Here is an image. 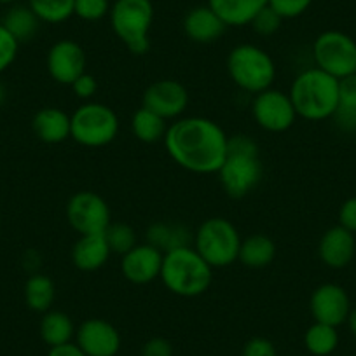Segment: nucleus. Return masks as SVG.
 <instances>
[{"instance_id":"72a5a7b5","label":"nucleus","mask_w":356,"mask_h":356,"mask_svg":"<svg viewBox=\"0 0 356 356\" xmlns=\"http://www.w3.org/2000/svg\"><path fill=\"white\" fill-rule=\"evenodd\" d=\"M314 0H267V6L275 9L283 19H293L302 16Z\"/></svg>"},{"instance_id":"393cba45","label":"nucleus","mask_w":356,"mask_h":356,"mask_svg":"<svg viewBox=\"0 0 356 356\" xmlns=\"http://www.w3.org/2000/svg\"><path fill=\"white\" fill-rule=\"evenodd\" d=\"M2 25L22 44L29 42L37 35L40 29V19L29 6H11L2 18Z\"/></svg>"},{"instance_id":"5701e85b","label":"nucleus","mask_w":356,"mask_h":356,"mask_svg":"<svg viewBox=\"0 0 356 356\" xmlns=\"http://www.w3.org/2000/svg\"><path fill=\"white\" fill-rule=\"evenodd\" d=\"M276 259V243L266 234H252L241 239L238 260L252 269H262L271 266Z\"/></svg>"},{"instance_id":"f257e3e1","label":"nucleus","mask_w":356,"mask_h":356,"mask_svg":"<svg viewBox=\"0 0 356 356\" xmlns=\"http://www.w3.org/2000/svg\"><path fill=\"white\" fill-rule=\"evenodd\" d=\"M227 140L218 122L201 115L180 118L168 126L164 147L171 159L196 175L218 173L227 154Z\"/></svg>"},{"instance_id":"6ab92c4d","label":"nucleus","mask_w":356,"mask_h":356,"mask_svg":"<svg viewBox=\"0 0 356 356\" xmlns=\"http://www.w3.org/2000/svg\"><path fill=\"white\" fill-rule=\"evenodd\" d=\"M112 255L104 232L102 234H82L72 246V264L79 271L93 273L102 269Z\"/></svg>"},{"instance_id":"c9c22d12","label":"nucleus","mask_w":356,"mask_h":356,"mask_svg":"<svg viewBox=\"0 0 356 356\" xmlns=\"http://www.w3.org/2000/svg\"><path fill=\"white\" fill-rule=\"evenodd\" d=\"M70 88L77 98H81V100H91L95 97V93L98 91V82L93 75L86 72L81 77L75 79Z\"/></svg>"},{"instance_id":"20e7f679","label":"nucleus","mask_w":356,"mask_h":356,"mask_svg":"<svg viewBox=\"0 0 356 356\" xmlns=\"http://www.w3.org/2000/svg\"><path fill=\"white\" fill-rule=\"evenodd\" d=\"M159 280L178 297H200L208 292L213 280V267L194 250L182 246L164 253Z\"/></svg>"},{"instance_id":"1a4fd4ad","label":"nucleus","mask_w":356,"mask_h":356,"mask_svg":"<svg viewBox=\"0 0 356 356\" xmlns=\"http://www.w3.org/2000/svg\"><path fill=\"white\" fill-rule=\"evenodd\" d=\"M314 67L335 79L356 74V40L341 30H327L313 42Z\"/></svg>"},{"instance_id":"f704fd0d","label":"nucleus","mask_w":356,"mask_h":356,"mask_svg":"<svg viewBox=\"0 0 356 356\" xmlns=\"http://www.w3.org/2000/svg\"><path fill=\"white\" fill-rule=\"evenodd\" d=\"M241 356H278V351L269 339L253 337L245 344Z\"/></svg>"},{"instance_id":"b1692460","label":"nucleus","mask_w":356,"mask_h":356,"mask_svg":"<svg viewBox=\"0 0 356 356\" xmlns=\"http://www.w3.org/2000/svg\"><path fill=\"white\" fill-rule=\"evenodd\" d=\"M75 330L77 328H75L72 318L63 311L49 309L47 313H44L39 325L40 337L49 348H56V346L72 342V339L75 337Z\"/></svg>"},{"instance_id":"9b49d317","label":"nucleus","mask_w":356,"mask_h":356,"mask_svg":"<svg viewBox=\"0 0 356 356\" xmlns=\"http://www.w3.org/2000/svg\"><path fill=\"white\" fill-rule=\"evenodd\" d=\"M252 115L257 126L269 133L286 131L296 124L297 119L290 95L275 88L266 89L253 97Z\"/></svg>"},{"instance_id":"e433bc0d","label":"nucleus","mask_w":356,"mask_h":356,"mask_svg":"<svg viewBox=\"0 0 356 356\" xmlns=\"http://www.w3.org/2000/svg\"><path fill=\"white\" fill-rule=\"evenodd\" d=\"M339 105L356 108V74L339 81Z\"/></svg>"},{"instance_id":"9d476101","label":"nucleus","mask_w":356,"mask_h":356,"mask_svg":"<svg viewBox=\"0 0 356 356\" xmlns=\"http://www.w3.org/2000/svg\"><path fill=\"white\" fill-rule=\"evenodd\" d=\"M67 220L79 234H102L111 225V207L93 191L75 193L67 203Z\"/></svg>"},{"instance_id":"c756f323","label":"nucleus","mask_w":356,"mask_h":356,"mask_svg":"<svg viewBox=\"0 0 356 356\" xmlns=\"http://www.w3.org/2000/svg\"><path fill=\"white\" fill-rule=\"evenodd\" d=\"M104 236L107 239L111 252L118 253L121 257L138 245L135 229L129 224H124V222H111V225L105 229Z\"/></svg>"},{"instance_id":"7ed1b4c3","label":"nucleus","mask_w":356,"mask_h":356,"mask_svg":"<svg viewBox=\"0 0 356 356\" xmlns=\"http://www.w3.org/2000/svg\"><path fill=\"white\" fill-rule=\"evenodd\" d=\"M217 175L227 196L234 200L248 196L259 186L264 175V164L255 140L246 135L229 136L227 154Z\"/></svg>"},{"instance_id":"39448f33","label":"nucleus","mask_w":356,"mask_h":356,"mask_svg":"<svg viewBox=\"0 0 356 356\" xmlns=\"http://www.w3.org/2000/svg\"><path fill=\"white\" fill-rule=\"evenodd\" d=\"M227 74L241 91L259 95L273 88L276 81V63L273 56L255 44H239L227 54Z\"/></svg>"},{"instance_id":"ddd939ff","label":"nucleus","mask_w":356,"mask_h":356,"mask_svg":"<svg viewBox=\"0 0 356 356\" xmlns=\"http://www.w3.org/2000/svg\"><path fill=\"white\" fill-rule=\"evenodd\" d=\"M351 300L348 292L337 283H323L311 293L309 311L314 321L332 327H341L351 313Z\"/></svg>"},{"instance_id":"4468645a","label":"nucleus","mask_w":356,"mask_h":356,"mask_svg":"<svg viewBox=\"0 0 356 356\" xmlns=\"http://www.w3.org/2000/svg\"><path fill=\"white\" fill-rule=\"evenodd\" d=\"M86 53L79 42L63 39L54 42L47 51L46 67L51 79L58 84L72 86L77 77L86 74Z\"/></svg>"},{"instance_id":"58836bf2","label":"nucleus","mask_w":356,"mask_h":356,"mask_svg":"<svg viewBox=\"0 0 356 356\" xmlns=\"http://www.w3.org/2000/svg\"><path fill=\"white\" fill-rule=\"evenodd\" d=\"M339 225L353 234L356 232V196L346 200L339 208Z\"/></svg>"},{"instance_id":"2eb2a0df","label":"nucleus","mask_w":356,"mask_h":356,"mask_svg":"<svg viewBox=\"0 0 356 356\" xmlns=\"http://www.w3.org/2000/svg\"><path fill=\"white\" fill-rule=\"evenodd\" d=\"M75 344L88 356H115L121 349V334L102 318H89L75 330Z\"/></svg>"},{"instance_id":"ea45409f","label":"nucleus","mask_w":356,"mask_h":356,"mask_svg":"<svg viewBox=\"0 0 356 356\" xmlns=\"http://www.w3.org/2000/svg\"><path fill=\"white\" fill-rule=\"evenodd\" d=\"M142 356H173V346L164 337H152L143 344Z\"/></svg>"},{"instance_id":"a878e982","label":"nucleus","mask_w":356,"mask_h":356,"mask_svg":"<svg viewBox=\"0 0 356 356\" xmlns=\"http://www.w3.org/2000/svg\"><path fill=\"white\" fill-rule=\"evenodd\" d=\"M56 297L54 282L46 275L33 273L25 283V302L35 313H47Z\"/></svg>"},{"instance_id":"aec40b11","label":"nucleus","mask_w":356,"mask_h":356,"mask_svg":"<svg viewBox=\"0 0 356 356\" xmlns=\"http://www.w3.org/2000/svg\"><path fill=\"white\" fill-rule=\"evenodd\" d=\"M32 129L44 143H61L70 138V114L58 107H44L33 115Z\"/></svg>"},{"instance_id":"412c9836","label":"nucleus","mask_w":356,"mask_h":356,"mask_svg":"<svg viewBox=\"0 0 356 356\" xmlns=\"http://www.w3.org/2000/svg\"><path fill=\"white\" fill-rule=\"evenodd\" d=\"M145 238L149 245L157 248L159 252L168 253L173 252L182 246L193 245L194 234L189 231V227L180 222H154L147 227Z\"/></svg>"},{"instance_id":"6e6552de","label":"nucleus","mask_w":356,"mask_h":356,"mask_svg":"<svg viewBox=\"0 0 356 356\" xmlns=\"http://www.w3.org/2000/svg\"><path fill=\"white\" fill-rule=\"evenodd\" d=\"M193 246L211 267H227L238 260L241 236L224 217L207 218L194 232Z\"/></svg>"},{"instance_id":"bb28decb","label":"nucleus","mask_w":356,"mask_h":356,"mask_svg":"<svg viewBox=\"0 0 356 356\" xmlns=\"http://www.w3.org/2000/svg\"><path fill=\"white\" fill-rule=\"evenodd\" d=\"M168 126L170 124H168L166 119L154 114L152 111L145 107L138 108L131 118L133 136L143 143H157L164 140Z\"/></svg>"},{"instance_id":"0eeeda50","label":"nucleus","mask_w":356,"mask_h":356,"mask_svg":"<svg viewBox=\"0 0 356 356\" xmlns=\"http://www.w3.org/2000/svg\"><path fill=\"white\" fill-rule=\"evenodd\" d=\"M119 118L108 105L86 102L70 115V138L89 149H100L118 138Z\"/></svg>"},{"instance_id":"37998d69","label":"nucleus","mask_w":356,"mask_h":356,"mask_svg":"<svg viewBox=\"0 0 356 356\" xmlns=\"http://www.w3.org/2000/svg\"><path fill=\"white\" fill-rule=\"evenodd\" d=\"M4 102H6V88H4V84L0 82V105L4 104Z\"/></svg>"},{"instance_id":"c03bdc74","label":"nucleus","mask_w":356,"mask_h":356,"mask_svg":"<svg viewBox=\"0 0 356 356\" xmlns=\"http://www.w3.org/2000/svg\"><path fill=\"white\" fill-rule=\"evenodd\" d=\"M16 0H0V4L2 6H9V4H15Z\"/></svg>"},{"instance_id":"2f4dec72","label":"nucleus","mask_w":356,"mask_h":356,"mask_svg":"<svg viewBox=\"0 0 356 356\" xmlns=\"http://www.w3.org/2000/svg\"><path fill=\"white\" fill-rule=\"evenodd\" d=\"M282 22H283L282 16H280L275 9L266 6V8L260 9V11L257 13L255 18H253L252 23H250V26H252L253 32H255L257 35L271 37L278 32L280 26H282Z\"/></svg>"},{"instance_id":"4be33fe9","label":"nucleus","mask_w":356,"mask_h":356,"mask_svg":"<svg viewBox=\"0 0 356 356\" xmlns=\"http://www.w3.org/2000/svg\"><path fill=\"white\" fill-rule=\"evenodd\" d=\"M208 6L227 26H246L266 8L267 0H208Z\"/></svg>"},{"instance_id":"79ce46f5","label":"nucleus","mask_w":356,"mask_h":356,"mask_svg":"<svg viewBox=\"0 0 356 356\" xmlns=\"http://www.w3.org/2000/svg\"><path fill=\"white\" fill-rule=\"evenodd\" d=\"M346 323H348L351 334L356 337V307H353V309H351V313H349L348 321H346Z\"/></svg>"},{"instance_id":"423d86ee","label":"nucleus","mask_w":356,"mask_h":356,"mask_svg":"<svg viewBox=\"0 0 356 356\" xmlns=\"http://www.w3.org/2000/svg\"><path fill=\"white\" fill-rule=\"evenodd\" d=\"M108 18L118 39L133 54L142 56L150 49L149 33L154 23V6L150 0H114Z\"/></svg>"},{"instance_id":"4c0bfd02","label":"nucleus","mask_w":356,"mask_h":356,"mask_svg":"<svg viewBox=\"0 0 356 356\" xmlns=\"http://www.w3.org/2000/svg\"><path fill=\"white\" fill-rule=\"evenodd\" d=\"M335 126L344 133H356V108L342 107L339 105L337 111L332 115Z\"/></svg>"},{"instance_id":"f03ea898","label":"nucleus","mask_w":356,"mask_h":356,"mask_svg":"<svg viewBox=\"0 0 356 356\" xmlns=\"http://www.w3.org/2000/svg\"><path fill=\"white\" fill-rule=\"evenodd\" d=\"M289 95L297 118L311 122L332 119L339 107V79L318 67L306 68L293 79Z\"/></svg>"},{"instance_id":"7c9ffc66","label":"nucleus","mask_w":356,"mask_h":356,"mask_svg":"<svg viewBox=\"0 0 356 356\" xmlns=\"http://www.w3.org/2000/svg\"><path fill=\"white\" fill-rule=\"evenodd\" d=\"M112 8L111 0H75L74 16L82 22H100L108 16Z\"/></svg>"},{"instance_id":"473e14b6","label":"nucleus","mask_w":356,"mask_h":356,"mask_svg":"<svg viewBox=\"0 0 356 356\" xmlns=\"http://www.w3.org/2000/svg\"><path fill=\"white\" fill-rule=\"evenodd\" d=\"M19 42L9 33V30L0 22V74H4L18 56Z\"/></svg>"},{"instance_id":"a211bd4d","label":"nucleus","mask_w":356,"mask_h":356,"mask_svg":"<svg viewBox=\"0 0 356 356\" xmlns=\"http://www.w3.org/2000/svg\"><path fill=\"white\" fill-rule=\"evenodd\" d=\"M227 25L218 18L210 6H196L184 18V32L196 44H211L220 39Z\"/></svg>"},{"instance_id":"a18cd8bd","label":"nucleus","mask_w":356,"mask_h":356,"mask_svg":"<svg viewBox=\"0 0 356 356\" xmlns=\"http://www.w3.org/2000/svg\"><path fill=\"white\" fill-rule=\"evenodd\" d=\"M0 224H2V218H0Z\"/></svg>"},{"instance_id":"f3484780","label":"nucleus","mask_w":356,"mask_h":356,"mask_svg":"<svg viewBox=\"0 0 356 356\" xmlns=\"http://www.w3.org/2000/svg\"><path fill=\"white\" fill-rule=\"evenodd\" d=\"M356 253V239L353 232L341 225L327 229L318 243L320 260L330 269H344L353 262Z\"/></svg>"},{"instance_id":"f8f14e48","label":"nucleus","mask_w":356,"mask_h":356,"mask_svg":"<svg viewBox=\"0 0 356 356\" xmlns=\"http://www.w3.org/2000/svg\"><path fill=\"white\" fill-rule=\"evenodd\" d=\"M189 105V93L182 82L175 79H159L143 91L142 107L166 121H177L184 115Z\"/></svg>"},{"instance_id":"cd10ccee","label":"nucleus","mask_w":356,"mask_h":356,"mask_svg":"<svg viewBox=\"0 0 356 356\" xmlns=\"http://www.w3.org/2000/svg\"><path fill=\"white\" fill-rule=\"evenodd\" d=\"M304 346L313 356L332 355L339 346L337 328L314 321L304 334Z\"/></svg>"},{"instance_id":"c85d7f7f","label":"nucleus","mask_w":356,"mask_h":356,"mask_svg":"<svg viewBox=\"0 0 356 356\" xmlns=\"http://www.w3.org/2000/svg\"><path fill=\"white\" fill-rule=\"evenodd\" d=\"M75 0H29V8L35 13L40 23L60 25L74 16Z\"/></svg>"},{"instance_id":"a19ab883","label":"nucleus","mask_w":356,"mask_h":356,"mask_svg":"<svg viewBox=\"0 0 356 356\" xmlns=\"http://www.w3.org/2000/svg\"><path fill=\"white\" fill-rule=\"evenodd\" d=\"M47 356H88L81 348H79L75 342H68V344L56 346V348H51Z\"/></svg>"},{"instance_id":"dca6fc26","label":"nucleus","mask_w":356,"mask_h":356,"mask_svg":"<svg viewBox=\"0 0 356 356\" xmlns=\"http://www.w3.org/2000/svg\"><path fill=\"white\" fill-rule=\"evenodd\" d=\"M163 257L164 253L149 243L136 245L135 248L122 255V276L133 285H147V283L156 282L163 269Z\"/></svg>"}]
</instances>
